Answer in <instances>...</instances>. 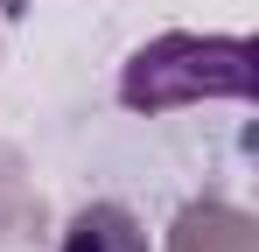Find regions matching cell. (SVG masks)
Masks as SVG:
<instances>
[{"instance_id": "1", "label": "cell", "mask_w": 259, "mask_h": 252, "mask_svg": "<svg viewBox=\"0 0 259 252\" xmlns=\"http://www.w3.org/2000/svg\"><path fill=\"white\" fill-rule=\"evenodd\" d=\"M105 238H112V224H77L70 252H105ZM126 252H133V245H126Z\"/></svg>"}]
</instances>
